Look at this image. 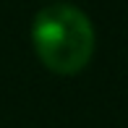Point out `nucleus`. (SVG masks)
Returning <instances> with one entry per match:
<instances>
[{"instance_id":"obj_1","label":"nucleus","mask_w":128,"mask_h":128,"mask_svg":"<svg viewBox=\"0 0 128 128\" xmlns=\"http://www.w3.org/2000/svg\"><path fill=\"white\" fill-rule=\"evenodd\" d=\"M32 44L39 63L58 76H73L94 55V26L71 3H50L34 16Z\"/></svg>"}]
</instances>
